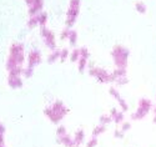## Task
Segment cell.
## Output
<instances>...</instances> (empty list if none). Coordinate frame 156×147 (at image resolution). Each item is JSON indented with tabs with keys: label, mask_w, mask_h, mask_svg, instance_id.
<instances>
[{
	"label": "cell",
	"mask_w": 156,
	"mask_h": 147,
	"mask_svg": "<svg viewBox=\"0 0 156 147\" xmlns=\"http://www.w3.org/2000/svg\"><path fill=\"white\" fill-rule=\"evenodd\" d=\"M25 49L24 45L20 43H15L10 46V54L9 58L6 60L5 68L8 71L12 70L14 68H18V66H21L25 62Z\"/></svg>",
	"instance_id": "cell-1"
},
{
	"label": "cell",
	"mask_w": 156,
	"mask_h": 147,
	"mask_svg": "<svg viewBox=\"0 0 156 147\" xmlns=\"http://www.w3.org/2000/svg\"><path fill=\"white\" fill-rule=\"evenodd\" d=\"M69 114V109L61 101H55L51 106L44 109V115L50 120L53 124H59L65 117V115Z\"/></svg>",
	"instance_id": "cell-2"
},
{
	"label": "cell",
	"mask_w": 156,
	"mask_h": 147,
	"mask_svg": "<svg viewBox=\"0 0 156 147\" xmlns=\"http://www.w3.org/2000/svg\"><path fill=\"white\" fill-rule=\"evenodd\" d=\"M129 55H130V50L125 46H121V45L114 46V49L111 51L114 64L116 65V68H121V69H126Z\"/></svg>",
	"instance_id": "cell-3"
},
{
	"label": "cell",
	"mask_w": 156,
	"mask_h": 147,
	"mask_svg": "<svg viewBox=\"0 0 156 147\" xmlns=\"http://www.w3.org/2000/svg\"><path fill=\"white\" fill-rule=\"evenodd\" d=\"M79 12H80V0H70L69 9L66 11V20H65L66 28H73L76 21V18L79 16Z\"/></svg>",
	"instance_id": "cell-4"
},
{
	"label": "cell",
	"mask_w": 156,
	"mask_h": 147,
	"mask_svg": "<svg viewBox=\"0 0 156 147\" xmlns=\"http://www.w3.org/2000/svg\"><path fill=\"white\" fill-rule=\"evenodd\" d=\"M89 75L95 77L99 82L101 84H109V82H114L115 79L112 76V74L108 72L105 69H101V68H90L89 69Z\"/></svg>",
	"instance_id": "cell-5"
},
{
	"label": "cell",
	"mask_w": 156,
	"mask_h": 147,
	"mask_svg": "<svg viewBox=\"0 0 156 147\" xmlns=\"http://www.w3.org/2000/svg\"><path fill=\"white\" fill-rule=\"evenodd\" d=\"M151 110H152V102H151V100H149V99H140L139 106H137L136 111L131 115V118L135 120V121H136V120H142Z\"/></svg>",
	"instance_id": "cell-6"
},
{
	"label": "cell",
	"mask_w": 156,
	"mask_h": 147,
	"mask_svg": "<svg viewBox=\"0 0 156 147\" xmlns=\"http://www.w3.org/2000/svg\"><path fill=\"white\" fill-rule=\"evenodd\" d=\"M40 34L44 39V44L46 45V47H49L51 51L56 50V39H55V34L49 30L46 26H41L40 29Z\"/></svg>",
	"instance_id": "cell-7"
},
{
	"label": "cell",
	"mask_w": 156,
	"mask_h": 147,
	"mask_svg": "<svg viewBox=\"0 0 156 147\" xmlns=\"http://www.w3.org/2000/svg\"><path fill=\"white\" fill-rule=\"evenodd\" d=\"M41 62V54L39 50H31L28 54V66L30 68H35Z\"/></svg>",
	"instance_id": "cell-8"
},
{
	"label": "cell",
	"mask_w": 156,
	"mask_h": 147,
	"mask_svg": "<svg viewBox=\"0 0 156 147\" xmlns=\"http://www.w3.org/2000/svg\"><path fill=\"white\" fill-rule=\"evenodd\" d=\"M109 92H110V95L116 100V101H118L119 102V106H120V107H121V111H127L129 110V105L126 103V101L121 97V95H120V93H119V91L118 90H116L115 87H110L109 89Z\"/></svg>",
	"instance_id": "cell-9"
},
{
	"label": "cell",
	"mask_w": 156,
	"mask_h": 147,
	"mask_svg": "<svg viewBox=\"0 0 156 147\" xmlns=\"http://www.w3.org/2000/svg\"><path fill=\"white\" fill-rule=\"evenodd\" d=\"M44 8V0H35V3L29 6V15L35 16L37 14H40Z\"/></svg>",
	"instance_id": "cell-10"
},
{
	"label": "cell",
	"mask_w": 156,
	"mask_h": 147,
	"mask_svg": "<svg viewBox=\"0 0 156 147\" xmlns=\"http://www.w3.org/2000/svg\"><path fill=\"white\" fill-rule=\"evenodd\" d=\"M8 85L11 89H20L23 87V79L21 76H8Z\"/></svg>",
	"instance_id": "cell-11"
},
{
	"label": "cell",
	"mask_w": 156,
	"mask_h": 147,
	"mask_svg": "<svg viewBox=\"0 0 156 147\" xmlns=\"http://www.w3.org/2000/svg\"><path fill=\"white\" fill-rule=\"evenodd\" d=\"M110 116L115 124H122L124 122V111H119L118 109H111Z\"/></svg>",
	"instance_id": "cell-12"
},
{
	"label": "cell",
	"mask_w": 156,
	"mask_h": 147,
	"mask_svg": "<svg viewBox=\"0 0 156 147\" xmlns=\"http://www.w3.org/2000/svg\"><path fill=\"white\" fill-rule=\"evenodd\" d=\"M58 142L64 145L65 147H75V143H74V138L69 135V133H66V135H64L61 137H58Z\"/></svg>",
	"instance_id": "cell-13"
},
{
	"label": "cell",
	"mask_w": 156,
	"mask_h": 147,
	"mask_svg": "<svg viewBox=\"0 0 156 147\" xmlns=\"http://www.w3.org/2000/svg\"><path fill=\"white\" fill-rule=\"evenodd\" d=\"M84 140H85V132H84V130H77L76 132H75V136H74V143H75V146H80L83 142H84Z\"/></svg>",
	"instance_id": "cell-14"
},
{
	"label": "cell",
	"mask_w": 156,
	"mask_h": 147,
	"mask_svg": "<svg viewBox=\"0 0 156 147\" xmlns=\"http://www.w3.org/2000/svg\"><path fill=\"white\" fill-rule=\"evenodd\" d=\"M56 60H60V50H54L51 51V54L48 56V62L49 64H54Z\"/></svg>",
	"instance_id": "cell-15"
},
{
	"label": "cell",
	"mask_w": 156,
	"mask_h": 147,
	"mask_svg": "<svg viewBox=\"0 0 156 147\" xmlns=\"http://www.w3.org/2000/svg\"><path fill=\"white\" fill-rule=\"evenodd\" d=\"M105 131H106V126H105V125H99V126H96V127L93 130V137L100 136L101 133H104Z\"/></svg>",
	"instance_id": "cell-16"
},
{
	"label": "cell",
	"mask_w": 156,
	"mask_h": 147,
	"mask_svg": "<svg viewBox=\"0 0 156 147\" xmlns=\"http://www.w3.org/2000/svg\"><path fill=\"white\" fill-rule=\"evenodd\" d=\"M37 19H39V26H45L46 23H48V14L44 11H41L40 14H37Z\"/></svg>",
	"instance_id": "cell-17"
},
{
	"label": "cell",
	"mask_w": 156,
	"mask_h": 147,
	"mask_svg": "<svg viewBox=\"0 0 156 147\" xmlns=\"http://www.w3.org/2000/svg\"><path fill=\"white\" fill-rule=\"evenodd\" d=\"M70 61L71 62H76V61H79V59L81 58L80 56V49H74L71 51V54H70Z\"/></svg>",
	"instance_id": "cell-18"
},
{
	"label": "cell",
	"mask_w": 156,
	"mask_h": 147,
	"mask_svg": "<svg viewBox=\"0 0 156 147\" xmlns=\"http://www.w3.org/2000/svg\"><path fill=\"white\" fill-rule=\"evenodd\" d=\"M112 76L114 79H119V77H122V76H126V69H121V68H118L112 71Z\"/></svg>",
	"instance_id": "cell-19"
},
{
	"label": "cell",
	"mask_w": 156,
	"mask_h": 147,
	"mask_svg": "<svg viewBox=\"0 0 156 147\" xmlns=\"http://www.w3.org/2000/svg\"><path fill=\"white\" fill-rule=\"evenodd\" d=\"M39 25V19H37V15L35 16H30V19L28 20V28L29 29H34Z\"/></svg>",
	"instance_id": "cell-20"
},
{
	"label": "cell",
	"mask_w": 156,
	"mask_h": 147,
	"mask_svg": "<svg viewBox=\"0 0 156 147\" xmlns=\"http://www.w3.org/2000/svg\"><path fill=\"white\" fill-rule=\"evenodd\" d=\"M99 121H100V125H109L110 122H112V118L110 115H101L100 118H99Z\"/></svg>",
	"instance_id": "cell-21"
},
{
	"label": "cell",
	"mask_w": 156,
	"mask_h": 147,
	"mask_svg": "<svg viewBox=\"0 0 156 147\" xmlns=\"http://www.w3.org/2000/svg\"><path fill=\"white\" fill-rule=\"evenodd\" d=\"M68 40H69V43H70V45H71V46H75V45H76V43H77V33H76L75 30H71Z\"/></svg>",
	"instance_id": "cell-22"
},
{
	"label": "cell",
	"mask_w": 156,
	"mask_h": 147,
	"mask_svg": "<svg viewBox=\"0 0 156 147\" xmlns=\"http://www.w3.org/2000/svg\"><path fill=\"white\" fill-rule=\"evenodd\" d=\"M86 65H87V60L84 59V58H80L79 61H77V68H79V71L83 74L86 69Z\"/></svg>",
	"instance_id": "cell-23"
},
{
	"label": "cell",
	"mask_w": 156,
	"mask_h": 147,
	"mask_svg": "<svg viewBox=\"0 0 156 147\" xmlns=\"http://www.w3.org/2000/svg\"><path fill=\"white\" fill-rule=\"evenodd\" d=\"M69 56H70V51H69V49L65 47V49L60 50V61H61V62H64Z\"/></svg>",
	"instance_id": "cell-24"
},
{
	"label": "cell",
	"mask_w": 156,
	"mask_h": 147,
	"mask_svg": "<svg viewBox=\"0 0 156 147\" xmlns=\"http://www.w3.org/2000/svg\"><path fill=\"white\" fill-rule=\"evenodd\" d=\"M10 76H21L23 75V66H18V68H14L12 70L9 71Z\"/></svg>",
	"instance_id": "cell-25"
},
{
	"label": "cell",
	"mask_w": 156,
	"mask_h": 147,
	"mask_svg": "<svg viewBox=\"0 0 156 147\" xmlns=\"http://www.w3.org/2000/svg\"><path fill=\"white\" fill-rule=\"evenodd\" d=\"M135 9L137 12H140V14H145L146 12V5L144 3H136L135 4Z\"/></svg>",
	"instance_id": "cell-26"
},
{
	"label": "cell",
	"mask_w": 156,
	"mask_h": 147,
	"mask_svg": "<svg viewBox=\"0 0 156 147\" xmlns=\"http://www.w3.org/2000/svg\"><path fill=\"white\" fill-rule=\"evenodd\" d=\"M33 74H34V69L33 68H30V66H27L25 69H23V75L27 77V79H29V77H31L33 76Z\"/></svg>",
	"instance_id": "cell-27"
},
{
	"label": "cell",
	"mask_w": 156,
	"mask_h": 147,
	"mask_svg": "<svg viewBox=\"0 0 156 147\" xmlns=\"http://www.w3.org/2000/svg\"><path fill=\"white\" fill-rule=\"evenodd\" d=\"M70 31H71L70 28H65V29L61 31V34H60V39H61V40H66V39H69Z\"/></svg>",
	"instance_id": "cell-28"
},
{
	"label": "cell",
	"mask_w": 156,
	"mask_h": 147,
	"mask_svg": "<svg viewBox=\"0 0 156 147\" xmlns=\"http://www.w3.org/2000/svg\"><path fill=\"white\" fill-rule=\"evenodd\" d=\"M66 127L65 126H59L58 128H56V136L58 137H61V136H64V135H66Z\"/></svg>",
	"instance_id": "cell-29"
},
{
	"label": "cell",
	"mask_w": 156,
	"mask_h": 147,
	"mask_svg": "<svg viewBox=\"0 0 156 147\" xmlns=\"http://www.w3.org/2000/svg\"><path fill=\"white\" fill-rule=\"evenodd\" d=\"M80 56H81V58H84V59H86V60L90 58V52H89V50H87L85 46L80 49Z\"/></svg>",
	"instance_id": "cell-30"
},
{
	"label": "cell",
	"mask_w": 156,
	"mask_h": 147,
	"mask_svg": "<svg viewBox=\"0 0 156 147\" xmlns=\"http://www.w3.org/2000/svg\"><path fill=\"white\" fill-rule=\"evenodd\" d=\"M98 146V137H91L86 142V147H96Z\"/></svg>",
	"instance_id": "cell-31"
},
{
	"label": "cell",
	"mask_w": 156,
	"mask_h": 147,
	"mask_svg": "<svg viewBox=\"0 0 156 147\" xmlns=\"http://www.w3.org/2000/svg\"><path fill=\"white\" fill-rule=\"evenodd\" d=\"M115 81H116V84H118V85H126V84L129 82V79H127L126 76H122V77L116 79Z\"/></svg>",
	"instance_id": "cell-32"
},
{
	"label": "cell",
	"mask_w": 156,
	"mask_h": 147,
	"mask_svg": "<svg viewBox=\"0 0 156 147\" xmlns=\"http://www.w3.org/2000/svg\"><path fill=\"white\" fill-rule=\"evenodd\" d=\"M130 128H131V124L130 122H122V126H121V131L125 133L126 131H129Z\"/></svg>",
	"instance_id": "cell-33"
},
{
	"label": "cell",
	"mask_w": 156,
	"mask_h": 147,
	"mask_svg": "<svg viewBox=\"0 0 156 147\" xmlns=\"http://www.w3.org/2000/svg\"><path fill=\"white\" fill-rule=\"evenodd\" d=\"M114 135H115L116 138H122V137H124V132H122L121 130H115Z\"/></svg>",
	"instance_id": "cell-34"
},
{
	"label": "cell",
	"mask_w": 156,
	"mask_h": 147,
	"mask_svg": "<svg viewBox=\"0 0 156 147\" xmlns=\"http://www.w3.org/2000/svg\"><path fill=\"white\" fill-rule=\"evenodd\" d=\"M5 132H6V127L0 122V133H2V135H5Z\"/></svg>",
	"instance_id": "cell-35"
},
{
	"label": "cell",
	"mask_w": 156,
	"mask_h": 147,
	"mask_svg": "<svg viewBox=\"0 0 156 147\" xmlns=\"http://www.w3.org/2000/svg\"><path fill=\"white\" fill-rule=\"evenodd\" d=\"M0 145H5V138H4V135L0 133Z\"/></svg>",
	"instance_id": "cell-36"
},
{
	"label": "cell",
	"mask_w": 156,
	"mask_h": 147,
	"mask_svg": "<svg viewBox=\"0 0 156 147\" xmlns=\"http://www.w3.org/2000/svg\"><path fill=\"white\" fill-rule=\"evenodd\" d=\"M25 3H27L28 6H30V5H33L35 3V0H25Z\"/></svg>",
	"instance_id": "cell-37"
},
{
	"label": "cell",
	"mask_w": 156,
	"mask_h": 147,
	"mask_svg": "<svg viewBox=\"0 0 156 147\" xmlns=\"http://www.w3.org/2000/svg\"><path fill=\"white\" fill-rule=\"evenodd\" d=\"M152 121L156 124V107L154 109V120H152Z\"/></svg>",
	"instance_id": "cell-38"
},
{
	"label": "cell",
	"mask_w": 156,
	"mask_h": 147,
	"mask_svg": "<svg viewBox=\"0 0 156 147\" xmlns=\"http://www.w3.org/2000/svg\"><path fill=\"white\" fill-rule=\"evenodd\" d=\"M0 147H6V146L5 145H0Z\"/></svg>",
	"instance_id": "cell-39"
},
{
	"label": "cell",
	"mask_w": 156,
	"mask_h": 147,
	"mask_svg": "<svg viewBox=\"0 0 156 147\" xmlns=\"http://www.w3.org/2000/svg\"><path fill=\"white\" fill-rule=\"evenodd\" d=\"M75 147H79V146H75Z\"/></svg>",
	"instance_id": "cell-40"
}]
</instances>
